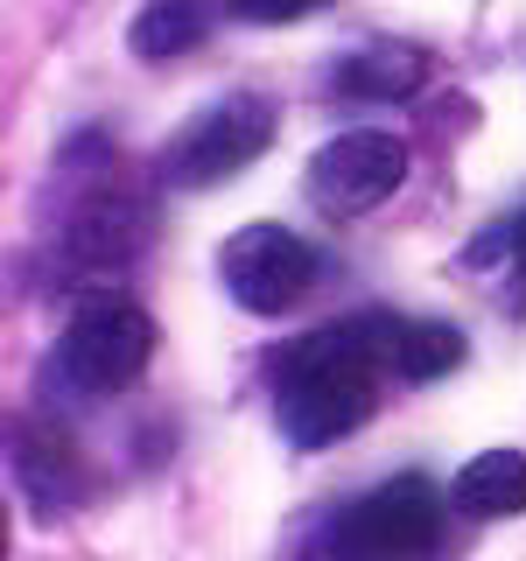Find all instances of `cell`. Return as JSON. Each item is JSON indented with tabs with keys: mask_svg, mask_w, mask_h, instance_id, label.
<instances>
[{
	"mask_svg": "<svg viewBox=\"0 0 526 561\" xmlns=\"http://www.w3.org/2000/svg\"><path fill=\"white\" fill-rule=\"evenodd\" d=\"M456 513L470 519H513L526 513V456L519 449H484L456 470V491H449Z\"/></svg>",
	"mask_w": 526,
	"mask_h": 561,
	"instance_id": "obj_9",
	"label": "cell"
},
{
	"mask_svg": "<svg viewBox=\"0 0 526 561\" xmlns=\"http://www.w3.org/2000/svg\"><path fill=\"white\" fill-rule=\"evenodd\" d=\"M421 78H428V57L414 43H365V49H344L330 64V99H414Z\"/></svg>",
	"mask_w": 526,
	"mask_h": 561,
	"instance_id": "obj_7",
	"label": "cell"
},
{
	"mask_svg": "<svg viewBox=\"0 0 526 561\" xmlns=\"http://www.w3.org/2000/svg\"><path fill=\"white\" fill-rule=\"evenodd\" d=\"M267 148H274V105L260 92H225L169 134V148H162L155 169H162V183H175V190H218V183H232L239 169H253Z\"/></svg>",
	"mask_w": 526,
	"mask_h": 561,
	"instance_id": "obj_4",
	"label": "cell"
},
{
	"mask_svg": "<svg viewBox=\"0 0 526 561\" xmlns=\"http://www.w3.org/2000/svg\"><path fill=\"white\" fill-rule=\"evenodd\" d=\"M400 323L386 316H344L316 337L274 351V421L295 449H330L351 428H365L379 400V365H393Z\"/></svg>",
	"mask_w": 526,
	"mask_h": 561,
	"instance_id": "obj_1",
	"label": "cell"
},
{
	"mask_svg": "<svg viewBox=\"0 0 526 561\" xmlns=\"http://www.w3.org/2000/svg\"><path fill=\"white\" fill-rule=\"evenodd\" d=\"M443 548V491L421 470L373 484L365 499L338 505L316 526V554L323 561H428Z\"/></svg>",
	"mask_w": 526,
	"mask_h": 561,
	"instance_id": "obj_2",
	"label": "cell"
},
{
	"mask_svg": "<svg viewBox=\"0 0 526 561\" xmlns=\"http://www.w3.org/2000/svg\"><path fill=\"white\" fill-rule=\"evenodd\" d=\"M464 365V330L456 323H400V337H393V373L400 379H443Z\"/></svg>",
	"mask_w": 526,
	"mask_h": 561,
	"instance_id": "obj_12",
	"label": "cell"
},
{
	"mask_svg": "<svg viewBox=\"0 0 526 561\" xmlns=\"http://www.w3.org/2000/svg\"><path fill=\"white\" fill-rule=\"evenodd\" d=\"M14 478H22L28 505H43V513H64L70 499H78V463H70L64 435L49 428H14Z\"/></svg>",
	"mask_w": 526,
	"mask_h": 561,
	"instance_id": "obj_10",
	"label": "cell"
},
{
	"mask_svg": "<svg viewBox=\"0 0 526 561\" xmlns=\"http://www.w3.org/2000/svg\"><path fill=\"white\" fill-rule=\"evenodd\" d=\"M148 358H155L148 309L119 302V295H99V302L70 309L64 337L49 351V386L70 400H113L148 373Z\"/></svg>",
	"mask_w": 526,
	"mask_h": 561,
	"instance_id": "obj_3",
	"label": "cell"
},
{
	"mask_svg": "<svg viewBox=\"0 0 526 561\" xmlns=\"http://www.w3.org/2000/svg\"><path fill=\"white\" fill-rule=\"evenodd\" d=\"M134 245H140V210L119 190H92L64 218V253L78 267H119V260H134Z\"/></svg>",
	"mask_w": 526,
	"mask_h": 561,
	"instance_id": "obj_8",
	"label": "cell"
},
{
	"mask_svg": "<svg viewBox=\"0 0 526 561\" xmlns=\"http://www.w3.org/2000/svg\"><path fill=\"white\" fill-rule=\"evenodd\" d=\"M204 28H210L204 0H148L127 28V49L140 64H169V57H183V49H197Z\"/></svg>",
	"mask_w": 526,
	"mask_h": 561,
	"instance_id": "obj_11",
	"label": "cell"
},
{
	"mask_svg": "<svg viewBox=\"0 0 526 561\" xmlns=\"http://www.w3.org/2000/svg\"><path fill=\"white\" fill-rule=\"evenodd\" d=\"M464 260H470V267H499V260H505L513 280H519V302H526V204L513 210V218H499L484 239H470Z\"/></svg>",
	"mask_w": 526,
	"mask_h": 561,
	"instance_id": "obj_13",
	"label": "cell"
},
{
	"mask_svg": "<svg viewBox=\"0 0 526 561\" xmlns=\"http://www.w3.org/2000/svg\"><path fill=\"white\" fill-rule=\"evenodd\" d=\"M408 183V140L386 134V127H344L330 134L323 148L309 154V204L323 210V218H365V210H379L393 190Z\"/></svg>",
	"mask_w": 526,
	"mask_h": 561,
	"instance_id": "obj_6",
	"label": "cell"
},
{
	"mask_svg": "<svg viewBox=\"0 0 526 561\" xmlns=\"http://www.w3.org/2000/svg\"><path fill=\"white\" fill-rule=\"evenodd\" d=\"M232 22H253V28H281V22H302V14H323L330 0H218Z\"/></svg>",
	"mask_w": 526,
	"mask_h": 561,
	"instance_id": "obj_14",
	"label": "cell"
},
{
	"mask_svg": "<svg viewBox=\"0 0 526 561\" xmlns=\"http://www.w3.org/2000/svg\"><path fill=\"white\" fill-rule=\"evenodd\" d=\"M316 274H323V253L288 232V225H239L232 239L218 245V280L239 309L253 316H288L309 302Z\"/></svg>",
	"mask_w": 526,
	"mask_h": 561,
	"instance_id": "obj_5",
	"label": "cell"
}]
</instances>
